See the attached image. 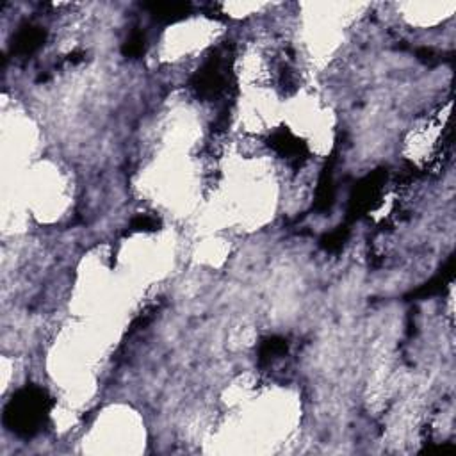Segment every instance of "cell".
Returning <instances> with one entry per match:
<instances>
[{
    "label": "cell",
    "mask_w": 456,
    "mask_h": 456,
    "mask_svg": "<svg viewBox=\"0 0 456 456\" xmlns=\"http://www.w3.org/2000/svg\"><path fill=\"white\" fill-rule=\"evenodd\" d=\"M47 410V400L40 388H25L9 403L6 410V420H9L13 430L20 433H33L43 419Z\"/></svg>",
    "instance_id": "obj_1"
},
{
    "label": "cell",
    "mask_w": 456,
    "mask_h": 456,
    "mask_svg": "<svg viewBox=\"0 0 456 456\" xmlns=\"http://www.w3.org/2000/svg\"><path fill=\"white\" fill-rule=\"evenodd\" d=\"M150 13L155 15L161 20L175 22L184 18L189 13V4H182V2H157V4L148 6Z\"/></svg>",
    "instance_id": "obj_3"
},
{
    "label": "cell",
    "mask_w": 456,
    "mask_h": 456,
    "mask_svg": "<svg viewBox=\"0 0 456 456\" xmlns=\"http://www.w3.org/2000/svg\"><path fill=\"white\" fill-rule=\"evenodd\" d=\"M287 344L283 339H269L260 347V360L262 362H271V360L278 359L285 353Z\"/></svg>",
    "instance_id": "obj_4"
},
{
    "label": "cell",
    "mask_w": 456,
    "mask_h": 456,
    "mask_svg": "<svg viewBox=\"0 0 456 456\" xmlns=\"http://www.w3.org/2000/svg\"><path fill=\"white\" fill-rule=\"evenodd\" d=\"M43 40H45L43 29L36 27V25H25V27H22L17 33L13 50H15L18 56H29V54H33L34 50L40 49Z\"/></svg>",
    "instance_id": "obj_2"
},
{
    "label": "cell",
    "mask_w": 456,
    "mask_h": 456,
    "mask_svg": "<svg viewBox=\"0 0 456 456\" xmlns=\"http://www.w3.org/2000/svg\"><path fill=\"white\" fill-rule=\"evenodd\" d=\"M145 50V36L141 33H134L123 45V54L127 57H139Z\"/></svg>",
    "instance_id": "obj_5"
}]
</instances>
